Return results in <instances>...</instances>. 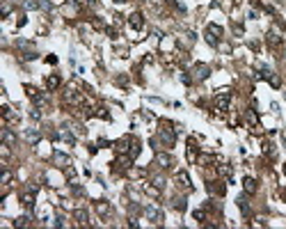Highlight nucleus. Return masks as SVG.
Segmentation results:
<instances>
[{"label": "nucleus", "mask_w": 286, "mask_h": 229, "mask_svg": "<svg viewBox=\"0 0 286 229\" xmlns=\"http://www.w3.org/2000/svg\"><path fill=\"white\" fill-rule=\"evenodd\" d=\"M130 23H133L135 28H140V25H142V21H140V14H135V16H130Z\"/></svg>", "instance_id": "f257e3e1"}, {"label": "nucleus", "mask_w": 286, "mask_h": 229, "mask_svg": "<svg viewBox=\"0 0 286 229\" xmlns=\"http://www.w3.org/2000/svg\"><path fill=\"white\" fill-rule=\"evenodd\" d=\"M245 188H247L250 193H254V188H256V186H254V181H252V179H247V181H245Z\"/></svg>", "instance_id": "f03ea898"}]
</instances>
